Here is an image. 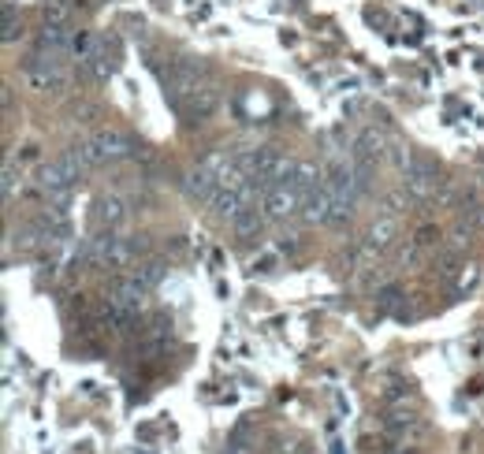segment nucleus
Wrapping results in <instances>:
<instances>
[{
  "label": "nucleus",
  "mask_w": 484,
  "mask_h": 454,
  "mask_svg": "<svg viewBox=\"0 0 484 454\" xmlns=\"http://www.w3.org/2000/svg\"><path fill=\"white\" fill-rule=\"evenodd\" d=\"M15 194V160L8 157L4 160V197H12Z\"/></svg>",
  "instance_id": "obj_12"
},
{
  "label": "nucleus",
  "mask_w": 484,
  "mask_h": 454,
  "mask_svg": "<svg viewBox=\"0 0 484 454\" xmlns=\"http://www.w3.org/2000/svg\"><path fill=\"white\" fill-rule=\"evenodd\" d=\"M127 224V205L119 202V197H101L94 205V227L97 231H119Z\"/></svg>",
  "instance_id": "obj_7"
},
{
  "label": "nucleus",
  "mask_w": 484,
  "mask_h": 454,
  "mask_svg": "<svg viewBox=\"0 0 484 454\" xmlns=\"http://www.w3.org/2000/svg\"><path fill=\"white\" fill-rule=\"evenodd\" d=\"M403 175H406V194L414 197V202H428V197L440 190V172L421 157H406Z\"/></svg>",
  "instance_id": "obj_3"
},
{
  "label": "nucleus",
  "mask_w": 484,
  "mask_h": 454,
  "mask_svg": "<svg viewBox=\"0 0 484 454\" xmlns=\"http://www.w3.org/2000/svg\"><path fill=\"white\" fill-rule=\"evenodd\" d=\"M75 150H79V157H82L86 168H101V165H112V160L131 157L134 145L123 138L119 131H101V135H94V138H86L82 145H75Z\"/></svg>",
  "instance_id": "obj_1"
},
{
  "label": "nucleus",
  "mask_w": 484,
  "mask_h": 454,
  "mask_svg": "<svg viewBox=\"0 0 484 454\" xmlns=\"http://www.w3.org/2000/svg\"><path fill=\"white\" fill-rule=\"evenodd\" d=\"M261 212L265 220H291V216H302V194L298 187L291 183V179H280V183H273L265 190L261 197Z\"/></svg>",
  "instance_id": "obj_2"
},
{
  "label": "nucleus",
  "mask_w": 484,
  "mask_h": 454,
  "mask_svg": "<svg viewBox=\"0 0 484 454\" xmlns=\"http://www.w3.org/2000/svg\"><path fill=\"white\" fill-rule=\"evenodd\" d=\"M131 276H134L142 287H150V290H153L160 280H165V265H160V261H146V265H138V268L131 272Z\"/></svg>",
  "instance_id": "obj_8"
},
{
  "label": "nucleus",
  "mask_w": 484,
  "mask_h": 454,
  "mask_svg": "<svg viewBox=\"0 0 484 454\" xmlns=\"http://www.w3.org/2000/svg\"><path fill=\"white\" fill-rule=\"evenodd\" d=\"M396 235H399V220H396V216H380V220L365 231L362 253H365V258H373V253H384L391 242H396Z\"/></svg>",
  "instance_id": "obj_5"
},
{
  "label": "nucleus",
  "mask_w": 484,
  "mask_h": 454,
  "mask_svg": "<svg viewBox=\"0 0 484 454\" xmlns=\"http://www.w3.org/2000/svg\"><path fill=\"white\" fill-rule=\"evenodd\" d=\"M217 101H220V94H217V86H198V89H194V94L190 97H183V101H175V108H179V112H183L187 119H205L209 112H212V108H217Z\"/></svg>",
  "instance_id": "obj_6"
},
{
  "label": "nucleus",
  "mask_w": 484,
  "mask_h": 454,
  "mask_svg": "<svg viewBox=\"0 0 484 454\" xmlns=\"http://www.w3.org/2000/svg\"><path fill=\"white\" fill-rule=\"evenodd\" d=\"M220 179H224L220 172H212L209 165H198L183 179V194L198 205H212V197H217V190H220Z\"/></svg>",
  "instance_id": "obj_4"
},
{
  "label": "nucleus",
  "mask_w": 484,
  "mask_h": 454,
  "mask_svg": "<svg viewBox=\"0 0 484 454\" xmlns=\"http://www.w3.org/2000/svg\"><path fill=\"white\" fill-rule=\"evenodd\" d=\"M433 242H440V231H436V227H421V231L414 235V246H418L421 253H425L428 246H433Z\"/></svg>",
  "instance_id": "obj_9"
},
{
  "label": "nucleus",
  "mask_w": 484,
  "mask_h": 454,
  "mask_svg": "<svg viewBox=\"0 0 484 454\" xmlns=\"http://www.w3.org/2000/svg\"><path fill=\"white\" fill-rule=\"evenodd\" d=\"M399 298H403V290H399V287H384V290H380V295H376V302H380V305H384V310H391V305H396Z\"/></svg>",
  "instance_id": "obj_11"
},
{
  "label": "nucleus",
  "mask_w": 484,
  "mask_h": 454,
  "mask_svg": "<svg viewBox=\"0 0 484 454\" xmlns=\"http://www.w3.org/2000/svg\"><path fill=\"white\" fill-rule=\"evenodd\" d=\"M15 30H19V23H15V8L4 4V42H15Z\"/></svg>",
  "instance_id": "obj_10"
},
{
  "label": "nucleus",
  "mask_w": 484,
  "mask_h": 454,
  "mask_svg": "<svg viewBox=\"0 0 484 454\" xmlns=\"http://www.w3.org/2000/svg\"><path fill=\"white\" fill-rule=\"evenodd\" d=\"M473 283H477V268H470V272H462V276H458V283H455V287H458V290H465V287H473Z\"/></svg>",
  "instance_id": "obj_13"
}]
</instances>
